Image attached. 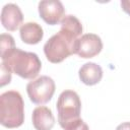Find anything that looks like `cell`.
<instances>
[{"label": "cell", "instance_id": "1", "mask_svg": "<svg viewBox=\"0 0 130 130\" xmlns=\"http://www.w3.org/2000/svg\"><path fill=\"white\" fill-rule=\"evenodd\" d=\"M1 60V64L7 69L25 79L37 77L42 68L41 60L37 54L25 52L18 48H14L10 53L3 56Z\"/></svg>", "mask_w": 130, "mask_h": 130}, {"label": "cell", "instance_id": "2", "mask_svg": "<svg viewBox=\"0 0 130 130\" xmlns=\"http://www.w3.org/2000/svg\"><path fill=\"white\" fill-rule=\"evenodd\" d=\"M24 121V103L16 90H8L0 95V122L6 128H17Z\"/></svg>", "mask_w": 130, "mask_h": 130}, {"label": "cell", "instance_id": "3", "mask_svg": "<svg viewBox=\"0 0 130 130\" xmlns=\"http://www.w3.org/2000/svg\"><path fill=\"white\" fill-rule=\"evenodd\" d=\"M77 40L59 31L51 37L44 46V53L51 63H60L70 55L74 54Z\"/></svg>", "mask_w": 130, "mask_h": 130}, {"label": "cell", "instance_id": "4", "mask_svg": "<svg viewBox=\"0 0 130 130\" xmlns=\"http://www.w3.org/2000/svg\"><path fill=\"white\" fill-rule=\"evenodd\" d=\"M58 122L62 128L80 118L81 102L74 90H64L57 101Z\"/></svg>", "mask_w": 130, "mask_h": 130}, {"label": "cell", "instance_id": "5", "mask_svg": "<svg viewBox=\"0 0 130 130\" xmlns=\"http://www.w3.org/2000/svg\"><path fill=\"white\" fill-rule=\"evenodd\" d=\"M26 91L34 104L43 105L52 99L55 92V82L49 76H41L27 83Z\"/></svg>", "mask_w": 130, "mask_h": 130}, {"label": "cell", "instance_id": "6", "mask_svg": "<svg viewBox=\"0 0 130 130\" xmlns=\"http://www.w3.org/2000/svg\"><path fill=\"white\" fill-rule=\"evenodd\" d=\"M103 49L101 38L95 34H85L77 39L74 54L81 58L88 59L96 56Z\"/></svg>", "mask_w": 130, "mask_h": 130}, {"label": "cell", "instance_id": "7", "mask_svg": "<svg viewBox=\"0 0 130 130\" xmlns=\"http://www.w3.org/2000/svg\"><path fill=\"white\" fill-rule=\"evenodd\" d=\"M39 13L41 18L50 25H55L64 17V6L63 4L56 1H41L39 3Z\"/></svg>", "mask_w": 130, "mask_h": 130}, {"label": "cell", "instance_id": "8", "mask_svg": "<svg viewBox=\"0 0 130 130\" xmlns=\"http://www.w3.org/2000/svg\"><path fill=\"white\" fill-rule=\"evenodd\" d=\"M22 20H23V15L20 8L17 5L13 3H9L2 8L1 23L4 26V28H6L7 30L9 31L16 30L20 26Z\"/></svg>", "mask_w": 130, "mask_h": 130}, {"label": "cell", "instance_id": "9", "mask_svg": "<svg viewBox=\"0 0 130 130\" xmlns=\"http://www.w3.org/2000/svg\"><path fill=\"white\" fill-rule=\"evenodd\" d=\"M31 120L36 130H51L55 124V118L51 109L45 106L37 107L32 111Z\"/></svg>", "mask_w": 130, "mask_h": 130}, {"label": "cell", "instance_id": "10", "mask_svg": "<svg viewBox=\"0 0 130 130\" xmlns=\"http://www.w3.org/2000/svg\"><path fill=\"white\" fill-rule=\"evenodd\" d=\"M78 74L81 82L86 85H94L101 81L103 77V70L96 63L88 62L81 66Z\"/></svg>", "mask_w": 130, "mask_h": 130}, {"label": "cell", "instance_id": "11", "mask_svg": "<svg viewBox=\"0 0 130 130\" xmlns=\"http://www.w3.org/2000/svg\"><path fill=\"white\" fill-rule=\"evenodd\" d=\"M20 38L23 43L28 45L39 44L44 36L43 28L37 22H26L20 26Z\"/></svg>", "mask_w": 130, "mask_h": 130}, {"label": "cell", "instance_id": "12", "mask_svg": "<svg viewBox=\"0 0 130 130\" xmlns=\"http://www.w3.org/2000/svg\"><path fill=\"white\" fill-rule=\"evenodd\" d=\"M60 31L68 35L69 37L77 40L82 34V24L74 15H65L61 20Z\"/></svg>", "mask_w": 130, "mask_h": 130}, {"label": "cell", "instance_id": "13", "mask_svg": "<svg viewBox=\"0 0 130 130\" xmlns=\"http://www.w3.org/2000/svg\"><path fill=\"white\" fill-rule=\"evenodd\" d=\"M15 47L14 39L9 34H2L1 35V41H0V49H1V58L5 56L6 54L10 53Z\"/></svg>", "mask_w": 130, "mask_h": 130}, {"label": "cell", "instance_id": "14", "mask_svg": "<svg viewBox=\"0 0 130 130\" xmlns=\"http://www.w3.org/2000/svg\"><path fill=\"white\" fill-rule=\"evenodd\" d=\"M63 129L64 130H89L88 126L80 118L75 120V121H73V122H71V123H69Z\"/></svg>", "mask_w": 130, "mask_h": 130}, {"label": "cell", "instance_id": "15", "mask_svg": "<svg viewBox=\"0 0 130 130\" xmlns=\"http://www.w3.org/2000/svg\"><path fill=\"white\" fill-rule=\"evenodd\" d=\"M11 71L9 69H7L3 64H1V82L0 85L4 86L5 84L9 83L11 80Z\"/></svg>", "mask_w": 130, "mask_h": 130}, {"label": "cell", "instance_id": "16", "mask_svg": "<svg viewBox=\"0 0 130 130\" xmlns=\"http://www.w3.org/2000/svg\"><path fill=\"white\" fill-rule=\"evenodd\" d=\"M121 7L124 12L130 15V0H122L121 1Z\"/></svg>", "mask_w": 130, "mask_h": 130}, {"label": "cell", "instance_id": "17", "mask_svg": "<svg viewBox=\"0 0 130 130\" xmlns=\"http://www.w3.org/2000/svg\"><path fill=\"white\" fill-rule=\"evenodd\" d=\"M116 130H130V122H124L116 128Z\"/></svg>", "mask_w": 130, "mask_h": 130}]
</instances>
